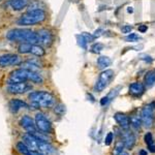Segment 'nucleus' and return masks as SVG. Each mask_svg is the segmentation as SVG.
<instances>
[{"mask_svg": "<svg viewBox=\"0 0 155 155\" xmlns=\"http://www.w3.org/2000/svg\"><path fill=\"white\" fill-rule=\"evenodd\" d=\"M31 104L36 107L51 109L56 104V97L48 91H34L29 94Z\"/></svg>", "mask_w": 155, "mask_h": 155, "instance_id": "nucleus-1", "label": "nucleus"}, {"mask_svg": "<svg viewBox=\"0 0 155 155\" xmlns=\"http://www.w3.org/2000/svg\"><path fill=\"white\" fill-rule=\"evenodd\" d=\"M6 38L16 42H29V44H37V33L30 29L15 28L9 30L6 33Z\"/></svg>", "mask_w": 155, "mask_h": 155, "instance_id": "nucleus-2", "label": "nucleus"}, {"mask_svg": "<svg viewBox=\"0 0 155 155\" xmlns=\"http://www.w3.org/2000/svg\"><path fill=\"white\" fill-rule=\"evenodd\" d=\"M46 18L47 12H45V9H28L25 14L20 17L17 23L21 26H33L35 24L44 22Z\"/></svg>", "mask_w": 155, "mask_h": 155, "instance_id": "nucleus-3", "label": "nucleus"}, {"mask_svg": "<svg viewBox=\"0 0 155 155\" xmlns=\"http://www.w3.org/2000/svg\"><path fill=\"white\" fill-rule=\"evenodd\" d=\"M141 120H142V125L146 128H151L154 124L155 119V102L145 106L142 109L141 112Z\"/></svg>", "mask_w": 155, "mask_h": 155, "instance_id": "nucleus-4", "label": "nucleus"}, {"mask_svg": "<svg viewBox=\"0 0 155 155\" xmlns=\"http://www.w3.org/2000/svg\"><path fill=\"white\" fill-rule=\"evenodd\" d=\"M114 78V71L112 69H104V71L101 72L97 80L95 86H94V90L96 92H101L107 87V85L110 84V82L113 80Z\"/></svg>", "mask_w": 155, "mask_h": 155, "instance_id": "nucleus-5", "label": "nucleus"}, {"mask_svg": "<svg viewBox=\"0 0 155 155\" xmlns=\"http://www.w3.org/2000/svg\"><path fill=\"white\" fill-rule=\"evenodd\" d=\"M34 121H35L36 127L39 131L42 134H52L53 128H52L51 121L47 118L46 115L42 113H36L34 117Z\"/></svg>", "mask_w": 155, "mask_h": 155, "instance_id": "nucleus-6", "label": "nucleus"}, {"mask_svg": "<svg viewBox=\"0 0 155 155\" xmlns=\"http://www.w3.org/2000/svg\"><path fill=\"white\" fill-rule=\"evenodd\" d=\"M30 72H31V71H28V69H25V68L15 69V71H12L11 74H9L7 84L21 83V82L30 81Z\"/></svg>", "mask_w": 155, "mask_h": 155, "instance_id": "nucleus-7", "label": "nucleus"}, {"mask_svg": "<svg viewBox=\"0 0 155 155\" xmlns=\"http://www.w3.org/2000/svg\"><path fill=\"white\" fill-rule=\"evenodd\" d=\"M22 58L17 54H3L0 56V67L21 65Z\"/></svg>", "mask_w": 155, "mask_h": 155, "instance_id": "nucleus-8", "label": "nucleus"}, {"mask_svg": "<svg viewBox=\"0 0 155 155\" xmlns=\"http://www.w3.org/2000/svg\"><path fill=\"white\" fill-rule=\"evenodd\" d=\"M37 33V44H39L41 47H50L53 44L54 36L50 30L48 29H41L36 32Z\"/></svg>", "mask_w": 155, "mask_h": 155, "instance_id": "nucleus-9", "label": "nucleus"}, {"mask_svg": "<svg viewBox=\"0 0 155 155\" xmlns=\"http://www.w3.org/2000/svg\"><path fill=\"white\" fill-rule=\"evenodd\" d=\"M32 87L26 82H21V83H11L7 84L6 91L11 94H23L27 91L31 90Z\"/></svg>", "mask_w": 155, "mask_h": 155, "instance_id": "nucleus-10", "label": "nucleus"}, {"mask_svg": "<svg viewBox=\"0 0 155 155\" xmlns=\"http://www.w3.org/2000/svg\"><path fill=\"white\" fill-rule=\"evenodd\" d=\"M20 125L23 127L27 132H29V134H34L39 131L36 127L35 121L31 117H29L28 115H25V116L22 117L21 120H20Z\"/></svg>", "mask_w": 155, "mask_h": 155, "instance_id": "nucleus-11", "label": "nucleus"}, {"mask_svg": "<svg viewBox=\"0 0 155 155\" xmlns=\"http://www.w3.org/2000/svg\"><path fill=\"white\" fill-rule=\"evenodd\" d=\"M121 137H122L121 141L123 142L124 147H125L127 150H131L134 148L137 142L136 134H134V132L130 131L129 129L123 130V132H122V134H121Z\"/></svg>", "mask_w": 155, "mask_h": 155, "instance_id": "nucleus-12", "label": "nucleus"}, {"mask_svg": "<svg viewBox=\"0 0 155 155\" xmlns=\"http://www.w3.org/2000/svg\"><path fill=\"white\" fill-rule=\"evenodd\" d=\"M114 119L117 122V124L121 127V129H123V130L129 129V127H130V119H129V117L127 115L123 113H116L114 115Z\"/></svg>", "mask_w": 155, "mask_h": 155, "instance_id": "nucleus-13", "label": "nucleus"}, {"mask_svg": "<svg viewBox=\"0 0 155 155\" xmlns=\"http://www.w3.org/2000/svg\"><path fill=\"white\" fill-rule=\"evenodd\" d=\"M38 141H39V137H37L36 136H34L32 134H29V132H27L23 137V142L26 144V146L30 150H34V151H37Z\"/></svg>", "mask_w": 155, "mask_h": 155, "instance_id": "nucleus-14", "label": "nucleus"}, {"mask_svg": "<svg viewBox=\"0 0 155 155\" xmlns=\"http://www.w3.org/2000/svg\"><path fill=\"white\" fill-rule=\"evenodd\" d=\"M146 86L141 82H134L129 86V94L134 97H140L145 93Z\"/></svg>", "mask_w": 155, "mask_h": 155, "instance_id": "nucleus-15", "label": "nucleus"}, {"mask_svg": "<svg viewBox=\"0 0 155 155\" xmlns=\"http://www.w3.org/2000/svg\"><path fill=\"white\" fill-rule=\"evenodd\" d=\"M37 151L41 152V153H42L44 155H53L55 153V148L51 144H49L48 142L45 141V140L39 139L38 146H37Z\"/></svg>", "mask_w": 155, "mask_h": 155, "instance_id": "nucleus-16", "label": "nucleus"}, {"mask_svg": "<svg viewBox=\"0 0 155 155\" xmlns=\"http://www.w3.org/2000/svg\"><path fill=\"white\" fill-rule=\"evenodd\" d=\"M8 107H9V110H11L12 113H18L20 110L28 109L29 107V106L26 104V102L21 101V99H18V98L12 99L8 104Z\"/></svg>", "mask_w": 155, "mask_h": 155, "instance_id": "nucleus-17", "label": "nucleus"}, {"mask_svg": "<svg viewBox=\"0 0 155 155\" xmlns=\"http://www.w3.org/2000/svg\"><path fill=\"white\" fill-rule=\"evenodd\" d=\"M31 0H11L9 1V4H11V7L14 11H22L25 7L29 6V3Z\"/></svg>", "mask_w": 155, "mask_h": 155, "instance_id": "nucleus-18", "label": "nucleus"}, {"mask_svg": "<svg viewBox=\"0 0 155 155\" xmlns=\"http://www.w3.org/2000/svg\"><path fill=\"white\" fill-rule=\"evenodd\" d=\"M119 90H120V87H116L115 89L111 90V91H110V93L107 94V95H106L104 97H102V99L101 101V106H107V104H109L110 102H111L115 98V97L118 95Z\"/></svg>", "mask_w": 155, "mask_h": 155, "instance_id": "nucleus-19", "label": "nucleus"}, {"mask_svg": "<svg viewBox=\"0 0 155 155\" xmlns=\"http://www.w3.org/2000/svg\"><path fill=\"white\" fill-rule=\"evenodd\" d=\"M144 141H145V143H146L147 147H148L149 151L152 152V153H155V141L151 132H147V134H145Z\"/></svg>", "mask_w": 155, "mask_h": 155, "instance_id": "nucleus-20", "label": "nucleus"}, {"mask_svg": "<svg viewBox=\"0 0 155 155\" xmlns=\"http://www.w3.org/2000/svg\"><path fill=\"white\" fill-rule=\"evenodd\" d=\"M111 64H112V60L107 56H101L97 59V66L101 69H106Z\"/></svg>", "mask_w": 155, "mask_h": 155, "instance_id": "nucleus-21", "label": "nucleus"}, {"mask_svg": "<svg viewBox=\"0 0 155 155\" xmlns=\"http://www.w3.org/2000/svg\"><path fill=\"white\" fill-rule=\"evenodd\" d=\"M130 126L136 130H139L142 126V120H141V116L139 115H131L130 116Z\"/></svg>", "mask_w": 155, "mask_h": 155, "instance_id": "nucleus-22", "label": "nucleus"}, {"mask_svg": "<svg viewBox=\"0 0 155 155\" xmlns=\"http://www.w3.org/2000/svg\"><path fill=\"white\" fill-rule=\"evenodd\" d=\"M30 53L32 55H34V56H37V57H42L46 55V51H45V49L42 48L41 45H32L31 47V51H30Z\"/></svg>", "mask_w": 155, "mask_h": 155, "instance_id": "nucleus-23", "label": "nucleus"}, {"mask_svg": "<svg viewBox=\"0 0 155 155\" xmlns=\"http://www.w3.org/2000/svg\"><path fill=\"white\" fill-rule=\"evenodd\" d=\"M155 84V69L147 72L145 76V86L152 87Z\"/></svg>", "mask_w": 155, "mask_h": 155, "instance_id": "nucleus-24", "label": "nucleus"}, {"mask_svg": "<svg viewBox=\"0 0 155 155\" xmlns=\"http://www.w3.org/2000/svg\"><path fill=\"white\" fill-rule=\"evenodd\" d=\"M31 47L32 44H29V42H21L18 47V52L21 54H28L31 51Z\"/></svg>", "mask_w": 155, "mask_h": 155, "instance_id": "nucleus-25", "label": "nucleus"}, {"mask_svg": "<svg viewBox=\"0 0 155 155\" xmlns=\"http://www.w3.org/2000/svg\"><path fill=\"white\" fill-rule=\"evenodd\" d=\"M16 147H17V150H18V151L21 154H23V155H29L30 149L26 146V144H25L24 142H19V143L17 144Z\"/></svg>", "mask_w": 155, "mask_h": 155, "instance_id": "nucleus-26", "label": "nucleus"}, {"mask_svg": "<svg viewBox=\"0 0 155 155\" xmlns=\"http://www.w3.org/2000/svg\"><path fill=\"white\" fill-rule=\"evenodd\" d=\"M125 148L124 147V144L122 141H118L116 143V146H115V149L113 151V155H119L121 152H123V149Z\"/></svg>", "mask_w": 155, "mask_h": 155, "instance_id": "nucleus-27", "label": "nucleus"}, {"mask_svg": "<svg viewBox=\"0 0 155 155\" xmlns=\"http://www.w3.org/2000/svg\"><path fill=\"white\" fill-rule=\"evenodd\" d=\"M77 41H78V45H79L82 49H84V50L87 49V44H88V42L85 41V38L82 34L81 35H77Z\"/></svg>", "mask_w": 155, "mask_h": 155, "instance_id": "nucleus-28", "label": "nucleus"}, {"mask_svg": "<svg viewBox=\"0 0 155 155\" xmlns=\"http://www.w3.org/2000/svg\"><path fill=\"white\" fill-rule=\"evenodd\" d=\"M102 50H104V45L101 44V42H96V44H94L93 46L91 47V52L92 53H99V52H101Z\"/></svg>", "mask_w": 155, "mask_h": 155, "instance_id": "nucleus-29", "label": "nucleus"}, {"mask_svg": "<svg viewBox=\"0 0 155 155\" xmlns=\"http://www.w3.org/2000/svg\"><path fill=\"white\" fill-rule=\"evenodd\" d=\"M141 39V36H139L137 33H129L128 35L125 37V41H129V42H134V41H137Z\"/></svg>", "mask_w": 155, "mask_h": 155, "instance_id": "nucleus-30", "label": "nucleus"}, {"mask_svg": "<svg viewBox=\"0 0 155 155\" xmlns=\"http://www.w3.org/2000/svg\"><path fill=\"white\" fill-rule=\"evenodd\" d=\"M113 140H114L113 132H109L106 137V140H104V144H106L107 146H110V145L112 144V142H113Z\"/></svg>", "mask_w": 155, "mask_h": 155, "instance_id": "nucleus-31", "label": "nucleus"}, {"mask_svg": "<svg viewBox=\"0 0 155 155\" xmlns=\"http://www.w3.org/2000/svg\"><path fill=\"white\" fill-rule=\"evenodd\" d=\"M82 35H83V37L85 38V41H86L87 42H91V41H93L94 39V36H93V34H90L88 33V32H83L82 33Z\"/></svg>", "mask_w": 155, "mask_h": 155, "instance_id": "nucleus-32", "label": "nucleus"}, {"mask_svg": "<svg viewBox=\"0 0 155 155\" xmlns=\"http://www.w3.org/2000/svg\"><path fill=\"white\" fill-rule=\"evenodd\" d=\"M121 30H122L123 33H130L131 30H132V27L130 26V25H125V26L122 27Z\"/></svg>", "mask_w": 155, "mask_h": 155, "instance_id": "nucleus-33", "label": "nucleus"}, {"mask_svg": "<svg viewBox=\"0 0 155 155\" xmlns=\"http://www.w3.org/2000/svg\"><path fill=\"white\" fill-rule=\"evenodd\" d=\"M55 112H56V113H59V114H62L64 112V107L61 106V104L55 107Z\"/></svg>", "mask_w": 155, "mask_h": 155, "instance_id": "nucleus-34", "label": "nucleus"}, {"mask_svg": "<svg viewBox=\"0 0 155 155\" xmlns=\"http://www.w3.org/2000/svg\"><path fill=\"white\" fill-rule=\"evenodd\" d=\"M102 32H104V30L102 29H97L95 32L93 33V36H94V38H96V37H99L102 34Z\"/></svg>", "mask_w": 155, "mask_h": 155, "instance_id": "nucleus-35", "label": "nucleus"}, {"mask_svg": "<svg viewBox=\"0 0 155 155\" xmlns=\"http://www.w3.org/2000/svg\"><path fill=\"white\" fill-rule=\"evenodd\" d=\"M147 25H141V26H139V31L140 32H142V33H143V32H145V31H147Z\"/></svg>", "mask_w": 155, "mask_h": 155, "instance_id": "nucleus-36", "label": "nucleus"}, {"mask_svg": "<svg viewBox=\"0 0 155 155\" xmlns=\"http://www.w3.org/2000/svg\"><path fill=\"white\" fill-rule=\"evenodd\" d=\"M29 155H44L42 153H41V152L38 151H34V150H30V153Z\"/></svg>", "mask_w": 155, "mask_h": 155, "instance_id": "nucleus-37", "label": "nucleus"}, {"mask_svg": "<svg viewBox=\"0 0 155 155\" xmlns=\"http://www.w3.org/2000/svg\"><path fill=\"white\" fill-rule=\"evenodd\" d=\"M139 155H147V152L145 151V150H141V151H140V153H139Z\"/></svg>", "mask_w": 155, "mask_h": 155, "instance_id": "nucleus-38", "label": "nucleus"}, {"mask_svg": "<svg viewBox=\"0 0 155 155\" xmlns=\"http://www.w3.org/2000/svg\"><path fill=\"white\" fill-rule=\"evenodd\" d=\"M119 155H128V153L125 152V151H123V152H121V153H120Z\"/></svg>", "mask_w": 155, "mask_h": 155, "instance_id": "nucleus-39", "label": "nucleus"}, {"mask_svg": "<svg viewBox=\"0 0 155 155\" xmlns=\"http://www.w3.org/2000/svg\"><path fill=\"white\" fill-rule=\"evenodd\" d=\"M127 12H134V9H132V7H128Z\"/></svg>", "mask_w": 155, "mask_h": 155, "instance_id": "nucleus-40", "label": "nucleus"}, {"mask_svg": "<svg viewBox=\"0 0 155 155\" xmlns=\"http://www.w3.org/2000/svg\"><path fill=\"white\" fill-rule=\"evenodd\" d=\"M0 1H1V0H0Z\"/></svg>", "mask_w": 155, "mask_h": 155, "instance_id": "nucleus-41", "label": "nucleus"}]
</instances>
